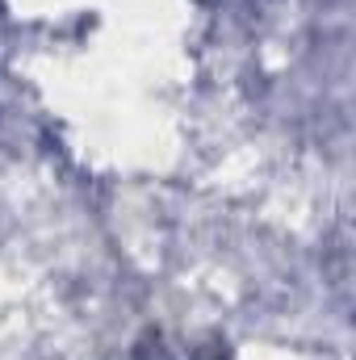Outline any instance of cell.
Segmentation results:
<instances>
[]
</instances>
